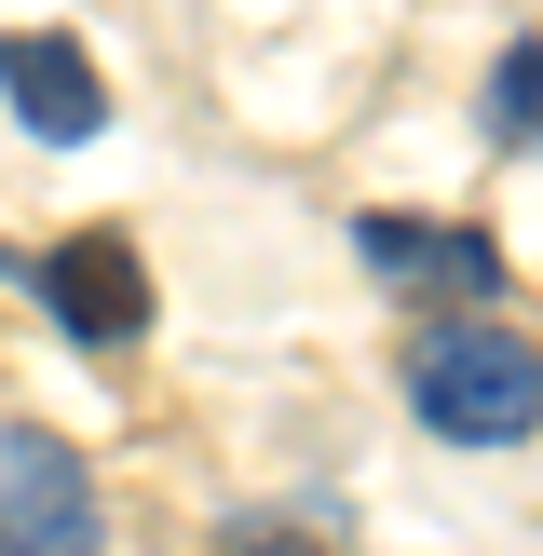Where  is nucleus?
Here are the masks:
<instances>
[{
  "label": "nucleus",
  "mask_w": 543,
  "mask_h": 556,
  "mask_svg": "<svg viewBox=\"0 0 543 556\" xmlns=\"http://www.w3.org/2000/svg\"><path fill=\"white\" fill-rule=\"evenodd\" d=\"M407 380V421L449 434V448H516L543 434V340H516L503 313H421L394 353Z\"/></svg>",
  "instance_id": "nucleus-1"
},
{
  "label": "nucleus",
  "mask_w": 543,
  "mask_h": 556,
  "mask_svg": "<svg viewBox=\"0 0 543 556\" xmlns=\"http://www.w3.org/2000/svg\"><path fill=\"white\" fill-rule=\"evenodd\" d=\"M353 258H367L394 299H434V313H489V299H503V244H489L476 217H407V204H367V217H353Z\"/></svg>",
  "instance_id": "nucleus-2"
},
{
  "label": "nucleus",
  "mask_w": 543,
  "mask_h": 556,
  "mask_svg": "<svg viewBox=\"0 0 543 556\" xmlns=\"http://www.w3.org/2000/svg\"><path fill=\"white\" fill-rule=\"evenodd\" d=\"M0 556H109L96 476H81V448L41 434V421L0 434Z\"/></svg>",
  "instance_id": "nucleus-3"
},
{
  "label": "nucleus",
  "mask_w": 543,
  "mask_h": 556,
  "mask_svg": "<svg viewBox=\"0 0 543 556\" xmlns=\"http://www.w3.org/2000/svg\"><path fill=\"white\" fill-rule=\"evenodd\" d=\"M27 286H41V313L68 326V340H96V353H123L136 326H150V271H136L123 231H68V244H41V258H27Z\"/></svg>",
  "instance_id": "nucleus-4"
},
{
  "label": "nucleus",
  "mask_w": 543,
  "mask_h": 556,
  "mask_svg": "<svg viewBox=\"0 0 543 556\" xmlns=\"http://www.w3.org/2000/svg\"><path fill=\"white\" fill-rule=\"evenodd\" d=\"M0 96H14V123L54 136V150H81V136L109 123V81H96V54H81L68 27H14V41H0Z\"/></svg>",
  "instance_id": "nucleus-5"
},
{
  "label": "nucleus",
  "mask_w": 543,
  "mask_h": 556,
  "mask_svg": "<svg viewBox=\"0 0 543 556\" xmlns=\"http://www.w3.org/2000/svg\"><path fill=\"white\" fill-rule=\"evenodd\" d=\"M489 136H503V150H543V41H516L503 68H489Z\"/></svg>",
  "instance_id": "nucleus-6"
},
{
  "label": "nucleus",
  "mask_w": 543,
  "mask_h": 556,
  "mask_svg": "<svg viewBox=\"0 0 543 556\" xmlns=\"http://www.w3.org/2000/svg\"><path fill=\"white\" fill-rule=\"evenodd\" d=\"M231 556H326V543H286V530H231Z\"/></svg>",
  "instance_id": "nucleus-7"
}]
</instances>
